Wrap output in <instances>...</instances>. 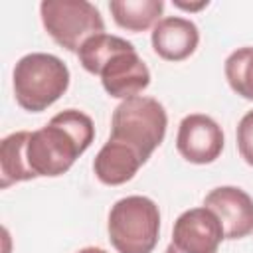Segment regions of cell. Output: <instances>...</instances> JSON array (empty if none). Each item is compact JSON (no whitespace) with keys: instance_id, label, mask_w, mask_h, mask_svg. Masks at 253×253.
I'll return each mask as SVG.
<instances>
[{"instance_id":"obj_1","label":"cell","mask_w":253,"mask_h":253,"mask_svg":"<svg viewBox=\"0 0 253 253\" xmlns=\"http://www.w3.org/2000/svg\"><path fill=\"white\" fill-rule=\"evenodd\" d=\"M95 125L89 115L77 109H65L49 123L30 132L26 158L36 178L61 176L91 146Z\"/></svg>"},{"instance_id":"obj_2","label":"cell","mask_w":253,"mask_h":253,"mask_svg":"<svg viewBox=\"0 0 253 253\" xmlns=\"http://www.w3.org/2000/svg\"><path fill=\"white\" fill-rule=\"evenodd\" d=\"M12 85L16 103L24 111L42 113L67 91L69 69L57 55L34 51L16 61Z\"/></svg>"},{"instance_id":"obj_3","label":"cell","mask_w":253,"mask_h":253,"mask_svg":"<svg viewBox=\"0 0 253 253\" xmlns=\"http://www.w3.org/2000/svg\"><path fill=\"white\" fill-rule=\"evenodd\" d=\"M168 117L152 97L136 95L117 105L111 119V140L134 150L144 162L162 144L166 136Z\"/></svg>"},{"instance_id":"obj_4","label":"cell","mask_w":253,"mask_h":253,"mask_svg":"<svg viewBox=\"0 0 253 253\" xmlns=\"http://www.w3.org/2000/svg\"><path fill=\"white\" fill-rule=\"evenodd\" d=\"M117 253H152L160 233L158 206L146 196H126L113 204L107 221Z\"/></svg>"},{"instance_id":"obj_5","label":"cell","mask_w":253,"mask_h":253,"mask_svg":"<svg viewBox=\"0 0 253 253\" xmlns=\"http://www.w3.org/2000/svg\"><path fill=\"white\" fill-rule=\"evenodd\" d=\"M40 16L49 38L67 51L77 53L89 38L105 34L101 12L87 0H43Z\"/></svg>"},{"instance_id":"obj_6","label":"cell","mask_w":253,"mask_h":253,"mask_svg":"<svg viewBox=\"0 0 253 253\" xmlns=\"http://www.w3.org/2000/svg\"><path fill=\"white\" fill-rule=\"evenodd\" d=\"M225 239L223 225L210 208H192L178 215L172 229V241L180 253H217Z\"/></svg>"},{"instance_id":"obj_7","label":"cell","mask_w":253,"mask_h":253,"mask_svg":"<svg viewBox=\"0 0 253 253\" xmlns=\"http://www.w3.org/2000/svg\"><path fill=\"white\" fill-rule=\"evenodd\" d=\"M176 148L192 164H210L223 150V130L208 115L192 113L180 121Z\"/></svg>"},{"instance_id":"obj_8","label":"cell","mask_w":253,"mask_h":253,"mask_svg":"<svg viewBox=\"0 0 253 253\" xmlns=\"http://www.w3.org/2000/svg\"><path fill=\"white\" fill-rule=\"evenodd\" d=\"M103 89L117 99L136 97L150 85V71L142 57L136 53L134 45L113 55L99 71Z\"/></svg>"},{"instance_id":"obj_9","label":"cell","mask_w":253,"mask_h":253,"mask_svg":"<svg viewBox=\"0 0 253 253\" xmlns=\"http://www.w3.org/2000/svg\"><path fill=\"white\" fill-rule=\"evenodd\" d=\"M204 206L215 211L223 225L225 239H241L253 231V198L237 186L213 188Z\"/></svg>"},{"instance_id":"obj_10","label":"cell","mask_w":253,"mask_h":253,"mask_svg":"<svg viewBox=\"0 0 253 253\" xmlns=\"http://www.w3.org/2000/svg\"><path fill=\"white\" fill-rule=\"evenodd\" d=\"M152 49L166 61H182L190 57L200 42L198 26L180 16L162 18L152 30Z\"/></svg>"},{"instance_id":"obj_11","label":"cell","mask_w":253,"mask_h":253,"mask_svg":"<svg viewBox=\"0 0 253 253\" xmlns=\"http://www.w3.org/2000/svg\"><path fill=\"white\" fill-rule=\"evenodd\" d=\"M142 164L144 160L134 150L109 138L93 160V172L99 182L107 186H121L132 180Z\"/></svg>"},{"instance_id":"obj_12","label":"cell","mask_w":253,"mask_h":253,"mask_svg":"<svg viewBox=\"0 0 253 253\" xmlns=\"http://www.w3.org/2000/svg\"><path fill=\"white\" fill-rule=\"evenodd\" d=\"M30 130H18L2 138L0 142V188H8L16 182L34 180V172L28 166L26 146Z\"/></svg>"},{"instance_id":"obj_13","label":"cell","mask_w":253,"mask_h":253,"mask_svg":"<svg viewBox=\"0 0 253 253\" xmlns=\"http://www.w3.org/2000/svg\"><path fill=\"white\" fill-rule=\"evenodd\" d=\"M111 16L115 24L128 32H144L156 26L160 14L164 12L162 0H111Z\"/></svg>"},{"instance_id":"obj_14","label":"cell","mask_w":253,"mask_h":253,"mask_svg":"<svg viewBox=\"0 0 253 253\" xmlns=\"http://www.w3.org/2000/svg\"><path fill=\"white\" fill-rule=\"evenodd\" d=\"M128 47H132V43L126 42L125 38L111 36V34H99V36L89 38L81 45V49L77 51V55H79V63L83 65L85 71H89L93 75H99L101 67L113 55H117L119 51L128 49Z\"/></svg>"},{"instance_id":"obj_15","label":"cell","mask_w":253,"mask_h":253,"mask_svg":"<svg viewBox=\"0 0 253 253\" xmlns=\"http://www.w3.org/2000/svg\"><path fill=\"white\" fill-rule=\"evenodd\" d=\"M225 79L243 99L253 101V47H239L225 59Z\"/></svg>"},{"instance_id":"obj_16","label":"cell","mask_w":253,"mask_h":253,"mask_svg":"<svg viewBox=\"0 0 253 253\" xmlns=\"http://www.w3.org/2000/svg\"><path fill=\"white\" fill-rule=\"evenodd\" d=\"M237 150L241 158L253 166V111L245 113L237 125Z\"/></svg>"},{"instance_id":"obj_17","label":"cell","mask_w":253,"mask_h":253,"mask_svg":"<svg viewBox=\"0 0 253 253\" xmlns=\"http://www.w3.org/2000/svg\"><path fill=\"white\" fill-rule=\"evenodd\" d=\"M176 8H182V10H190V12H196V10H202L208 6V0H202L198 4H186V2H174Z\"/></svg>"},{"instance_id":"obj_18","label":"cell","mask_w":253,"mask_h":253,"mask_svg":"<svg viewBox=\"0 0 253 253\" xmlns=\"http://www.w3.org/2000/svg\"><path fill=\"white\" fill-rule=\"evenodd\" d=\"M77 253H107V251L101 249V247H83V249H79Z\"/></svg>"},{"instance_id":"obj_19","label":"cell","mask_w":253,"mask_h":253,"mask_svg":"<svg viewBox=\"0 0 253 253\" xmlns=\"http://www.w3.org/2000/svg\"><path fill=\"white\" fill-rule=\"evenodd\" d=\"M164 253H180V251H178V249H176V247H174V245H168V247H166V251H164Z\"/></svg>"}]
</instances>
